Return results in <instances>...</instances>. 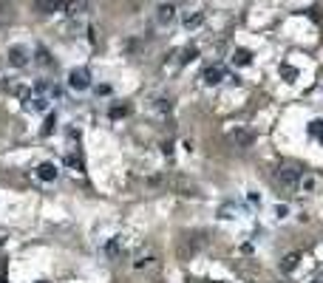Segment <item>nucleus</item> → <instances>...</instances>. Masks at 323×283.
<instances>
[{"instance_id": "obj_1", "label": "nucleus", "mask_w": 323, "mask_h": 283, "mask_svg": "<svg viewBox=\"0 0 323 283\" xmlns=\"http://www.w3.org/2000/svg\"><path fill=\"white\" fill-rule=\"evenodd\" d=\"M275 179H278V187H281V190L292 193V190H298V184H301V179H304V173H301L295 165H281Z\"/></svg>"}, {"instance_id": "obj_2", "label": "nucleus", "mask_w": 323, "mask_h": 283, "mask_svg": "<svg viewBox=\"0 0 323 283\" xmlns=\"http://www.w3.org/2000/svg\"><path fill=\"white\" fill-rule=\"evenodd\" d=\"M68 88L71 91H88L91 88V71L88 68H71L68 71Z\"/></svg>"}, {"instance_id": "obj_3", "label": "nucleus", "mask_w": 323, "mask_h": 283, "mask_svg": "<svg viewBox=\"0 0 323 283\" xmlns=\"http://www.w3.org/2000/svg\"><path fill=\"white\" fill-rule=\"evenodd\" d=\"M170 111H173V105H170V100H164V97L147 102V114L156 117V119H167L170 117Z\"/></svg>"}, {"instance_id": "obj_4", "label": "nucleus", "mask_w": 323, "mask_h": 283, "mask_svg": "<svg viewBox=\"0 0 323 283\" xmlns=\"http://www.w3.org/2000/svg\"><path fill=\"white\" fill-rule=\"evenodd\" d=\"M68 6V0H34V9L40 15H57Z\"/></svg>"}, {"instance_id": "obj_5", "label": "nucleus", "mask_w": 323, "mask_h": 283, "mask_svg": "<svg viewBox=\"0 0 323 283\" xmlns=\"http://www.w3.org/2000/svg\"><path fill=\"white\" fill-rule=\"evenodd\" d=\"M9 63L15 68L29 66V49H26V46H12V49H9Z\"/></svg>"}, {"instance_id": "obj_6", "label": "nucleus", "mask_w": 323, "mask_h": 283, "mask_svg": "<svg viewBox=\"0 0 323 283\" xmlns=\"http://www.w3.org/2000/svg\"><path fill=\"white\" fill-rule=\"evenodd\" d=\"M49 105H51V100L43 97V94H29V97H26V108H29V111L43 114V111H49Z\"/></svg>"}, {"instance_id": "obj_7", "label": "nucleus", "mask_w": 323, "mask_h": 283, "mask_svg": "<svg viewBox=\"0 0 323 283\" xmlns=\"http://www.w3.org/2000/svg\"><path fill=\"white\" fill-rule=\"evenodd\" d=\"M224 77H227V71L221 66H210V68H204V74H201V80L207 85H218Z\"/></svg>"}, {"instance_id": "obj_8", "label": "nucleus", "mask_w": 323, "mask_h": 283, "mask_svg": "<svg viewBox=\"0 0 323 283\" xmlns=\"http://www.w3.org/2000/svg\"><path fill=\"white\" fill-rule=\"evenodd\" d=\"M173 20H176V9H173L170 3L159 6V12H156V23H159V26H170Z\"/></svg>"}, {"instance_id": "obj_9", "label": "nucleus", "mask_w": 323, "mask_h": 283, "mask_svg": "<svg viewBox=\"0 0 323 283\" xmlns=\"http://www.w3.org/2000/svg\"><path fill=\"white\" fill-rule=\"evenodd\" d=\"M34 173H37V179H40V182H54V179H57V167L51 165V162H43Z\"/></svg>"}, {"instance_id": "obj_10", "label": "nucleus", "mask_w": 323, "mask_h": 283, "mask_svg": "<svg viewBox=\"0 0 323 283\" xmlns=\"http://www.w3.org/2000/svg\"><path fill=\"white\" fill-rule=\"evenodd\" d=\"M201 23H204V15H201V12H187V15H184V29H190V32L198 29Z\"/></svg>"}, {"instance_id": "obj_11", "label": "nucleus", "mask_w": 323, "mask_h": 283, "mask_svg": "<svg viewBox=\"0 0 323 283\" xmlns=\"http://www.w3.org/2000/svg\"><path fill=\"white\" fill-rule=\"evenodd\" d=\"M65 9H68V15H71V17H80V15L88 12V3H85V0H68V6H65Z\"/></svg>"}, {"instance_id": "obj_12", "label": "nucleus", "mask_w": 323, "mask_h": 283, "mask_svg": "<svg viewBox=\"0 0 323 283\" xmlns=\"http://www.w3.org/2000/svg\"><path fill=\"white\" fill-rule=\"evenodd\" d=\"M233 63H235V66H250V63H252V54H250L247 49H235V54H233Z\"/></svg>"}, {"instance_id": "obj_13", "label": "nucleus", "mask_w": 323, "mask_h": 283, "mask_svg": "<svg viewBox=\"0 0 323 283\" xmlns=\"http://www.w3.org/2000/svg\"><path fill=\"white\" fill-rule=\"evenodd\" d=\"M119 252H122V238L116 235V238H111V241H108V247H105V255H108V258H116Z\"/></svg>"}, {"instance_id": "obj_14", "label": "nucleus", "mask_w": 323, "mask_h": 283, "mask_svg": "<svg viewBox=\"0 0 323 283\" xmlns=\"http://www.w3.org/2000/svg\"><path fill=\"white\" fill-rule=\"evenodd\" d=\"M309 136H312V139H318V142L323 145V119L309 122Z\"/></svg>"}, {"instance_id": "obj_15", "label": "nucleus", "mask_w": 323, "mask_h": 283, "mask_svg": "<svg viewBox=\"0 0 323 283\" xmlns=\"http://www.w3.org/2000/svg\"><path fill=\"white\" fill-rule=\"evenodd\" d=\"M298 261H301V255H298V252H292V255H287V258H284L281 269H284V272H295V269H298Z\"/></svg>"}, {"instance_id": "obj_16", "label": "nucleus", "mask_w": 323, "mask_h": 283, "mask_svg": "<svg viewBox=\"0 0 323 283\" xmlns=\"http://www.w3.org/2000/svg\"><path fill=\"white\" fill-rule=\"evenodd\" d=\"M233 139H235L241 148H247V145H252V142H255V136L250 133V131H235V133H233Z\"/></svg>"}, {"instance_id": "obj_17", "label": "nucleus", "mask_w": 323, "mask_h": 283, "mask_svg": "<svg viewBox=\"0 0 323 283\" xmlns=\"http://www.w3.org/2000/svg\"><path fill=\"white\" fill-rule=\"evenodd\" d=\"M281 77H284V83H295L298 80V71H295V66H281Z\"/></svg>"}, {"instance_id": "obj_18", "label": "nucleus", "mask_w": 323, "mask_h": 283, "mask_svg": "<svg viewBox=\"0 0 323 283\" xmlns=\"http://www.w3.org/2000/svg\"><path fill=\"white\" fill-rule=\"evenodd\" d=\"M315 184H318V179H315V176H304V179H301V184H298V190H301V193H312V190H315Z\"/></svg>"}, {"instance_id": "obj_19", "label": "nucleus", "mask_w": 323, "mask_h": 283, "mask_svg": "<svg viewBox=\"0 0 323 283\" xmlns=\"http://www.w3.org/2000/svg\"><path fill=\"white\" fill-rule=\"evenodd\" d=\"M193 57H198V51H196V49H184V51H181V63H190Z\"/></svg>"}, {"instance_id": "obj_20", "label": "nucleus", "mask_w": 323, "mask_h": 283, "mask_svg": "<svg viewBox=\"0 0 323 283\" xmlns=\"http://www.w3.org/2000/svg\"><path fill=\"white\" fill-rule=\"evenodd\" d=\"M125 114H128V105H116V108H113V111H111V117H113V119L125 117Z\"/></svg>"}, {"instance_id": "obj_21", "label": "nucleus", "mask_w": 323, "mask_h": 283, "mask_svg": "<svg viewBox=\"0 0 323 283\" xmlns=\"http://www.w3.org/2000/svg\"><path fill=\"white\" fill-rule=\"evenodd\" d=\"M54 133V117H49V122H46V128H43V136Z\"/></svg>"}, {"instance_id": "obj_22", "label": "nucleus", "mask_w": 323, "mask_h": 283, "mask_svg": "<svg viewBox=\"0 0 323 283\" xmlns=\"http://www.w3.org/2000/svg\"><path fill=\"white\" fill-rule=\"evenodd\" d=\"M0 283H6V281H0Z\"/></svg>"}]
</instances>
